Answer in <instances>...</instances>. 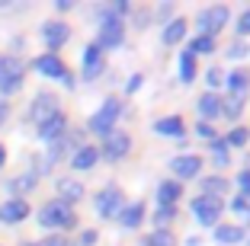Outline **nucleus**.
<instances>
[{"instance_id":"1","label":"nucleus","mask_w":250,"mask_h":246,"mask_svg":"<svg viewBox=\"0 0 250 246\" xmlns=\"http://www.w3.org/2000/svg\"><path fill=\"white\" fill-rule=\"evenodd\" d=\"M39 224L71 230V227H77V214H74L71 205H64V202H48L45 208H39Z\"/></svg>"},{"instance_id":"2","label":"nucleus","mask_w":250,"mask_h":246,"mask_svg":"<svg viewBox=\"0 0 250 246\" xmlns=\"http://www.w3.org/2000/svg\"><path fill=\"white\" fill-rule=\"evenodd\" d=\"M231 10L228 7H221V3H215V7H206V10H199L196 13V26H199V36H208L215 38L221 29H225V22H228Z\"/></svg>"},{"instance_id":"3","label":"nucleus","mask_w":250,"mask_h":246,"mask_svg":"<svg viewBox=\"0 0 250 246\" xmlns=\"http://www.w3.org/2000/svg\"><path fill=\"white\" fill-rule=\"evenodd\" d=\"M22 87V61L13 55H0V93L13 96Z\"/></svg>"},{"instance_id":"4","label":"nucleus","mask_w":250,"mask_h":246,"mask_svg":"<svg viewBox=\"0 0 250 246\" xmlns=\"http://www.w3.org/2000/svg\"><path fill=\"white\" fill-rule=\"evenodd\" d=\"M119 112H122V102L119 99H106L103 106L96 109V115L90 118V131L93 134H109V131H116V118H119Z\"/></svg>"},{"instance_id":"5","label":"nucleus","mask_w":250,"mask_h":246,"mask_svg":"<svg viewBox=\"0 0 250 246\" xmlns=\"http://www.w3.org/2000/svg\"><path fill=\"white\" fill-rule=\"evenodd\" d=\"M221 211H225V202H221V198H212V195H196L192 198V214H196L199 224H206V227L218 224Z\"/></svg>"},{"instance_id":"6","label":"nucleus","mask_w":250,"mask_h":246,"mask_svg":"<svg viewBox=\"0 0 250 246\" xmlns=\"http://www.w3.org/2000/svg\"><path fill=\"white\" fill-rule=\"evenodd\" d=\"M122 205H125V198H122V189L119 186H106L96 192V211H100V217H119L122 214Z\"/></svg>"},{"instance_id":"7","label":"nucleus","mask_w":250,"mask_h":246,"mask_svg":"<svg viewBox=\"0 0 250 246\" xmlns=\"http://www.w3.org/2000/svg\"><path fill=\"white\" fill-rule=\"evenodd\" d=\"M32 67H36L42 77H48V80H64L67 74V67H64V61L58 58V55H39L36 61H32Z\"/></svg>"},{"instance_id":"8","label":"nucleus","mask_w":250,"mask_h":246,"mask_svg":"<svg viewBox=\"0 0 250 246\" xmlns=\"http://www.w3.org/2000/svg\"><path fill=\"white\" fill-rule=\"evenodd\" d=\"M170 170H173L177 179H192V176H199V170H202V157H199V153H180V157L170 160Z\"/></svg>"},{"instance_id":"9","label":"nucleus","mask_w":250,"mask_h":246,"mask_svg":"<svg viewBox=\"0 0 250 246\" xmlns=\"http://www.w3.org/2000/svg\"><path fill=\"white\" fill-rule=\"evenodd\" d=\"M58 112H61V109H58V99H55L52 93H39L36 102H32V109H29V115H32V122H36V125L48 122V118L58 115Z\"/></svg>"},{"instance_id":"10","label":"nucleus","mask_w":250,"mask_h":246,"mask_svg":"<svg viewBox=\"0 0 250 246\" xmlns=\"http://www.w3.org/2000/svg\"><path fill=\"white\" fill-rule=\"evenodd\" d=\"M96 48H119L122 45V19H103L100 22V38H96Z\"/></svg>"},{"instance_id":"11","label":"nucleus","mask_w":250,"mask_h":246,"mask_svg":"<svg viewBox=\"0 0 250 246\" xmlns=\"http://www.w3.org/2000/svg\"><path fill=\"white\" fill-rule=\"evenodd\" d=\"M128 151H132V138H128L125 131H109V134H106V147H103V153H106L109 160H122Z\"/></svg>"},{"instance_id":"12","label":"nucleus","mask_w":250,"mask_h":246,"mask_svg":"<svg viewBox=\"0 0 250 246\" xmlns=\"http://www.w3.org/2000/svg\"><path fill=\"white\" fill-rule=\"evenodd\" d=\"M103 67H106L103 48H96V45L90 42L87 51H83V77H87V80H96L100 74H103Z\"/></svg>"},{"instance_id":"13","label":"nucleus","mask_w":250,"mask_h":246,"mask_svg":"<svg viewBox=\"0 0 250 246\" xmlns=\"http://www.w3.org/2000/svg\"><path fill=\"white\" fill-rule=\"evenodd\" d=\"M42 38H45L48 48H61V45L71 38V29L58 19H48V22H42Z\"/></svg>"},{"instance_id":"14","label":"nucleus","mask_w":250,"mask_h":246,"mask_svg":"<svg viewBox=\"0 0 250 246\" xmlns=\"http://www.w3.org/2000/svg\"><path fill=\"white\" fill-rule=\"evenodd\" d=\"M64 131H67V118H64V112H58V115H52L48 122L39 125V138L48 141V144H55V141H58Z\"/></svg>"},{"instance_id":"15","label":"nucleus","mask_w":250,"mask_h":246,"mask_svg":"<svg viewBox=\"0 0 250 246\" xmlns=\"http://www.w3.org/2000/svg\"><path fill=\"white\" fill-rule=\"evenodd\" d=\"M26 217H29L26 198H10V202L0 208V221H7V224H20V221H26Z\"/></svg>"},{"instance_id":"16","label":"nucleus","mask_w":250,"mask_h":246,"mask_svg":"<svg viewBox=\"0 0 250 246\" xmlns=\"http://www.w3.org/2000/svg\"><path fill=\"white\" fill-rule=\"evenodd\" d=\"M154 131L164 138H183V118L180 115H164L154 122Z\"/></svg>"},{"instance_id":"17","label":"nucleus","mask_w":250,"mask_h":246,"mask_svg":"<svg viewBox=\"0 0 250 246\" xmlns=\"http://www.w3.org/2000/svg\"><path fill=\"white\" fill-rule=\"evenodd\" d=\"M180 195H183V186H180V182H161V189H157L161 208H173V205L180 202Z\"/></svg>"},{"instance_id":"18","label":"nucleus","mask_w":250,"mask_h":246,"mask_svg":"<svg viewBox=\"0 0 250 246\" xmlns=\"http://www.w3.org/2000/svg\"><path fill=\"white\" fill-rule=\"evenodd\" d=\"M58 202H64V205H71V202H81L83 198V186L81 182H74V179H61L58 182Z\"/></svg>"},{"instance_id":"19","label":"nucleus","mask_w":250,"mask_h":246,"mask_svg":"<svg viewBox=\"0 0 250 246\" xmlns=\"http://www.w3.org/2000/svg\"><path fill=\"white\" fill-rule=\"evenodd\" d=\"M196 109H199V115H202V118H215V115H221V96H215V93L199 96Z\"/></svg>"},{"instance_id":"20","label":"nucleus","mask_w":250,"mask_h":246,"mask_svg":"<svg viewBox=\"0 0 250 246\" xmlns=\"http://www.w3.org/2000/svg\"><path fill=\"white\" fill-rule=\"evenodd\" d=\"M225 83H228L231 96H247V87H250V74H247V71H231L228 77H225Z\"/></svg>"},{"instance_id":"21","label":"nucleus","mask_w":250,"mask_h":246,"mask_svg":"<svg viewBox=\"0 0 250 246\" xmlns=\"http://www.w3.org/2000/svg\"><path fill=\"white\" fill-rule=\"evenodd\" d=\"M96 160H100V151H96V147H81V151L71 157V167L74 170H90V167H96Z\"/></svg>"},{"instance_id":"22","label":"nucleus","mask_w":250,"mask_h":246,"mask_svg":"<svg viewBox=\"0 0 250 246\" xmlns=\"http://www.w3.org/2000/svg\"><path fill=\"white\" fill-rule=\"evenodd\" d=\"M183 36H186V19H173V22H167V29H164V42L167 45H177V42H183Z\"/></svg>"},{"instance_id":"23","label":"nucleus","mask_w":250,"mask_h":246,"mask_svg":"<svg viewBox=\"0 0 250 246\" xmlns=\"http://www.w3.org/2000/svg\"><path fill=\"white\" fill-rule=\"evenodd\" d=\"M141 217H145V205L135 202V205H128V208H122L119 221H122L125 227H138V224H141Z\"/></svg>"},{"instance_id":"24","label":"nucleus","mask_w":250,"mask_h":246,"mask_svg":"<svg viewBox=\"0 0 250 246\" xmlns=\"http://www.w3.org/2000/svg\"><path fill=\"white\" fill-rule=\"evenodd\" d=\"M192 55V58H196V55H212L215 51V38H208V36H196L189 42V48H186Z\"/></svg>"},{"instance_id":"25","label":"nucleus","mask_w":250,"mask_h":246,"mask_svg":"<svg viewBox=\"0 0 250 246\" xmlns=\"http://www.w3.org/2000/svg\"><path fill=\"white\" fill-rule=\"evenodd\" d=\"M244 112V96H228V99H221V115L225 118H237Z\"/></svg>"},{"instance_id":"26","label":"nucleus","mask_w":250,"mask_h":246,"mask_svg":"<svg viewBox=\"0 0 250 246\" xmlns=\"http://www.w3.org/2000/svg\"><path fill=\"white\" fill-rule=\"evenodd\" d=\"M228 189V182L221 179V176H208L202 179V195H212V198H221V192Z\"/></svg>"},{"instance_id":"27","label":"nucleus","mask_w":250,"mask_h":246,"mask_svg":"<svg viewBox=\"0 0 250 246\" xmlns=\"http://www.w3.org/2000/svg\"><path fill=\"white\" fill-rule=\"evenodd\" d=\"M215 237H218V243H241L244 230H241V227H234V224H225V227L215 230Z\"/></svg>"},{"instance_id":"28","label":"nucleus","mask_w":250,"mask_h":246,"mask_svg":"<svg viewBox=\"0 0 250 246\" xmlns=\"http://www.w3.org/2000/svg\"><path fill=\"white\" fill-rule=\"evenodd\" d=\"M145 243L147 246H177V240H173V233H170V230L157 227L154 233H147V237H145Z\"/></svg>"},{"instance_id":"29","label":"nucleus","mask_w":250,"mask_h":246,"mask_svg":"<svg viewBox=\"0 0 250 246\" xmlns=\"http://www.w3.org/2000/svg\"><path fill=\"white\" fill-rule=\"evenodd\" d=\"M228 151H231L228 141H221V138H215V141H212V153H215L212 160H215V167H228V163H231Z\"/></svg>"},{"instance_id":"30","label":"nucleus","mask_w":250,"mask_h":246,"mask_svg":"<svg viewBox=\"0 0 250 246\" xmlns=\"http://www.w3.org/2000/svg\"><path fill=\"white\" fill-rule=\"evenodd\" d=\"M180 77H183V83H189V80L196 77V58H192L189 51L180 55Z\"/></svg>"},{"instance_id":"31","label":"nucleus","mask_w":250,"mask_h":246,"mask_svg":"<svg viewBox=\"0 0 250 246\" xmlns=\"http://www.w3.org/2000/svg\"><path fill=\"white\" fill-rule=\"evenodd\" d=\"M247 141H250V131H247V128H234V131L228 134V147H244Z\"/></svg>"},{"instance_id":"32","label":"nucleus","mask_w":250,"mask_h":246,"mask_svg":"<svg viewBox=\"0 0 250 246\" xmlns=\"http://www.w3.org/2000/svg\"><path fill=\"white\" fill-rule=\"evenodd\" d=\"M32 186H36V182H32V176H20V179H10V189H13L16 195H20V192H29Z\"/></svg>"},{"instance_id":"33","label":"nucleus","mask_w":250,"mask_h":246,"mask_svg":"<svg viewBox=\"0 0 250 246\" xmlns=\"http://www.w3.org/2000/svg\"><path fill=\"white\" fill-rule=\"evenodd\" d=\"M208 87H221V83H225V74H221V67H208Z\"/></svg>"},{"instance_id":"34","label":"nucleus","mask_w":250,"mask_h":246,"mask_svg":"<svg viewBox=\"0 0 250 246\" xmlns=\"http://www.w3.org/2000/svg\"><path fill=\"white\" fill-rule=\"evenodd\" d=\"M237 32H241V36H250V10H244V13L237 16Z\"/></svg>"},{"instance_id":"35","label":"nucleus","mask_w":250,"mask_h":246,"mask_svg":"<svg viewBox=\"0 0 250 246\" xmlns=\"http://www.w3.org/2000/svg\"><path fill=\"white\" fill-rule=\"evenodd\" d=\"M237 186H241V195L247 198L250 195V170H244V173L237 176Z\"/></svg>"},{"instance_id":"36","label":"nucleus","mask_w":250,"mask_h":246,"mask_svg":"<svg viewBox=\"0 0 250 246\" xmlns=\"http://www.w3.org/2000/svg\"><path fill=\"white\" fill-rule=\"evenodd\" d=\"M196 134H199V138H206V141H215V128H212V125H206V122L196 125Z\"/></svg>"},{"instance_id":"37","label":"nucleus","mask_w":250,"mask_h":246,"mask_svg":"<svg viewBox=\"0 0 250 246\" xmlns=\"http://www.w3.org/2000/svg\"><path fill=\"white\" fill-rule=\"evenodd\" d=\"M36 246H71V243H67V237H58V233H55V237H45L42 243H36Z\"/></svg>"},{"instance_id":"38","label":"nucleus","mask_w":250,"mask_h":246,"mask_svg":"<svg viewBox=\"0 0 250 246\" xmlns=\"http://www.w3.org/2000/svg\"><path fill=\"white\" fill-rule=\"evenodd\" d=\"M173 214H177V208H161V211H157V224H167V221H170V217H173Z\"/></svg>"},{"instance_id":"39","label":"nucleus","mask_w":250,"mask_h":246,"mask_svg":"<svg viewBox=\"0 0 250 246\" xmlns=\"http://www.w3.org/2000/svg\"><path fill=\"white\" fill-rule=\"evenodd\" d=\"M231 208H234V211H241V214H244V211H247V198H244V195H237L234 202H231Z\"/></svg>"},{"instance_id":"40","label":"nucleus","mask_w":250,"mask_h":246,"mask_svg":"<svg viewBox=\"0 0 250 246\" xmlns=\"http://www.w3.org/2000/svg\"><path fill=\"white\" fill-rule=\"evenodd\" d=\"M96 240V230H83V237H81V246H90Z\"/></svg>"},{"instance_id":"41","label":"nucleus","mask_w":250,"mask_h":246,"mask_svg":"<svg viewBox=\"0 0 250 246\" xmlns=\"http://www.w3.org/2000/svg\"><path fill=\"white\" fill-rule=\"evenodd\" d=\"M141 80H145V77H141V74H135V77L128 80V93H135V90L141 87Z\"/></svg>"},{"instance_id":"42","label":"nucleus","mask_w":250,"mask_h":246,"mask_svg":"<svg viewBox=\"0 0 250 246\" xmlns=\"http://www.w3.org/2000/svg\"><path fill=\"white\" fill-rule=\"evenodd\" d=\"M7 115H10V106H7V99H0V125L7 122Z\"/></svg>"},{"instance_id":"43","label":"nucleus","mask_w":250,"mask_h":246,"mask_svg":"<svg viewBox=\"0 0 250 246\" xmlns=\"http://www.w3.org/2000/svg\"><path fill=\"white\" fill-rule=\"evenodd\" d=\"M228 58H244V45H231V55Z\"/></svg>"},{"instance_id":"44","label":"nucleus","mask_w":250,"mask_h":246,"mask_svg":"<svg viewBox=\"0 0 250 246\" xmlns=\"http://www.w3.org/2000/svg\"><path fill=\"white\" fill-rule=\"evenodd\" d=\"M55 7H58V10H61V13H64V10H71V7H74V3H71V0H55Z\"/></svg>"},{"instance_id":"45","label":"nucleus","mask_w":250,"mask_h":246,"mask_svg":"<svg viewBox=\"0 0 250 246\" xmlns=\"http://www.w3.org/2000/svg\"><path fill=\"white\" fill-rule=\"evenodd\" d=\"M3 163H7V147L0 144V167H3Z\"/></svg>"}]
</instances>
